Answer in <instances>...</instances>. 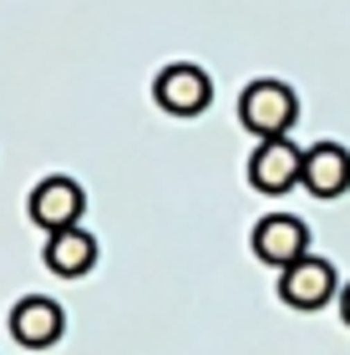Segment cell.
I'll use <instances>...</instances> for the list:
<instances>
[{
    "label": "cell",
    "mask_w": 350,
    "mask_h": 355,
    "mask_svg": "<svg viewBox=\"0 0 350 355\" xmlns=\"http://www.w3.org/2000/svg\"><path fill=\"white\" fill-rule=\"evenodd\" d=\"M299 117V96L290 82H279V76H259V82H249L238 92V122L249 127L254 137H290V127Z\"/></svg>",
    "instance_id": "obj_1"
},
{
    "label": "cell",
    "mask_w": 350,
    "mask_h": 355,
    "mask_svg": "<svg viewBox=\"0 0 350 355\" xmlns=\"http://www.w3.org/2000/svg\"><path fill=\"white\" fill-rule=\"evenodd\" d=\"M82 208H87V188L76 183V178H67V173L41 178V183L30 188V198H26L30 223H36V229H46V234L76 229V223H82Z\"/></svg>",
    "instance_id": "obj_2"
},
{
    "label": "cell",
    "mask_w": 350,
    "mask_h": 355,
    "mask_svg": "<svg viewBox=\"0 0 350 355\" xmlns=\"http://www.w3.org/2000/svg\"><path fill=\"white\" fill-rule=\"evenodd\" d=\"M152 102L173 112V117H198V112H209L213 102V76L193 67V61H173L152 76Z\"/></svg>",
    "instance_id": "obj_3"
},
{
    "label": "cell",
    "mask_w": 350,
    "mask_h": 355,
    "mask_svg": "<svg viewBox=\"0 0 350 355\" xmlns=\"http://www.w3.org/2000/svg\"><path fill=\"white\" fill-rule=\"evenodd\" d=\"M279 300L290 310H325L330 300H340V274L320 254H305L290 269H279Z\"/></svg>",
    "instance_id": "obj_4"
},
{
    "label": "cell",
    "mask_w": 350,
    "mask_h": 355,
    "mask_svg": "<svg viewBox=\"0 0 350 355\" xmlns=\"http://www.w3.org/2000/svg\"><path fill=\"white\" fill-rule=\"evenodd\" d=\"M249 249H254V259L269 264V269H290L295 259L310 254V229H305V218H295V214H264L254 223Z\"/></svg>",
    "instance_id": "obj_5"
},
{
    "label": "cell",
    "mask_w": 350,
    "mask_h": 355,
    "mask_svg": "<svg viewBox=\"0 0 350 355\" xmlns=\"http://www.w3.org/2000/svg\"><path fill=\"white\" fill-rule=\"evenodd\" d=\"M299 168H305V153H299L290 137H264L259 148L249 153V183L259 193H269V198L299 188Z\"/></svg>",
    "instance_id": "obj_6"
},
{
    "label": "cell",
    "mask_w": 350,
    "mask_h": 355,
    "mask_svg": "<svg viewBox=\"0 0 350 355\" xmlns=\"http://www.w3.org/2000/svg\"><path fill=\"white\" fill-rule=\"evenodd\" d=\"M10 335H15L21 350H51L61 335H67V315H61L56 300L26 295V300H15V310H10Z\"/></svg>",
    "instance_id": "obj_7"
},
{
    "label": "cell",
    "mask_w": 350,
    "mask_h": 355,
    "mask_svg": "<svg viewBox=\"0 0 350 355\" xmlns=\"http://www.w3.org/2000/svg\"><path fill=\"white\" fill-rule=\"evenodd\" d=\"M299 188H305L310 198H340V193H350V148H340V142H315V148H305Z\"/></svg>",
    "instance_id": "obj_8"
},
{
    "label": "cell",
    "mask_w": 350,
    "mask_h": 355,
    "mask_svg": "<svg viewBox=\"0 0 350 355\" xmlns=\"http://www.w3.org/2000/svg\"><path fill=\"white\" fill-rule=\"evenodd\" d=\"M41 259H46L51 274H61V279H82V274L97 269V239H91L82 223H76V229H56V234H46Z\"/></svg>",
    "instance_id": "obj_9"
},
{
    "label": "cell",
    "mask_w": 350,
    "mask_h": 355,
    "mask_svg": "<svg viewBox=\"0 0 350 355\" xmlns=\"http://www.w3.org/2000/svg\"><path fill=\"white\" fill-rule=\"evenodd\" d=\"M340 320H345V330H350V284H340Z\"/></svg>",
    "instance_id": "obj_10"
}]
</instances>
